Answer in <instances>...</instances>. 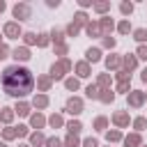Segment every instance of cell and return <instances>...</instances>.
<instances>
[{
	"label": "cell",
	"mask_w": 147,
	"mask_h": 147,
	"mask_svg": "<svg viewBox=\"0 0 147 147\" xmlns=\"http://www.w3.org/2000/svg\"><path fill=\"white\" fill-rule=\"evenodd\" d=\"M34 78L28 67H7L2 74V87L11 96H25L32 92Z\"/></svg>",
	"instance_id": "6da1fadb"
}]
</instances>
